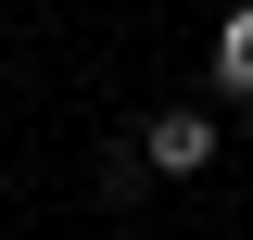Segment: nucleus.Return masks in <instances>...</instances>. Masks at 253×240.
Here are the masks:
<instances>
[{
    "mask_svg": "<svg viewBox=\"0 0 253 240\" xmlns=\"http://www.w3.org/2000/svg\"><path fill=\"white\" fill-rule=\"evenodd\" d=\"M152 164H165V177L215 164V114H152Z\"/></svg>",
    "mask_w": 253,
    "mask_h": 240,
    "instance_id": "obj_1",
    "label": "nucleus"
},
{
    "mask_svg": "<svg viewBox=\"0 0 253 240\" xmlns=\"http://www.w3.org/2000/svg\"><path fill=\"white\" fill-rule=\"evenodd\" d=\"M215 76L253 101V13H228V26H215Z\"/></svg>",
    "mask_w": 253,
    "mask_h": 240,
    "instance_id": "obj_2",
    "label": "nucleus"
}]
</instances>
